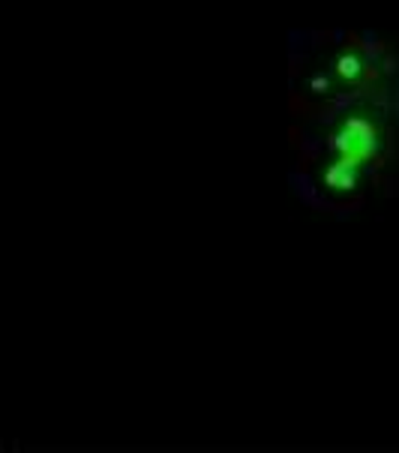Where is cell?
Returning <instances> with one entry per match:
<instances>
[{
    "instance_id": "7a4b0ae2",
    "label": "cell",
    "mask_w": 399,
    "mask_h": 453,
    "mask_svg": "<svg viewBox=\"0 0 399 453\" xmlns=\"http://www.w3.org/2000/svg\"><path fill=\"white\" fill-rule=\"evenodd\" d=\"M394 90V66L385 51L364 36H334L312 51L297 73V103L312 109V120L366 96Z\"/></svg>"
},
{
    "instance_id": "6da1fadb",
    "label": "cell",
    "mask_w": 399,
    "mask_h": 453,
    "mask_svg": "<svg viewBox=\"0 0 399 453\" xmlns=\"http://www.w3.org/2000/svg\"><path fill=\"white\" fill-rule=\"evenodd\" d=\"M396 90L366 96L316 118L312 150L303 163L316 202L345 204L364 193L394 148Z\"/></svg>"
}]
</instances>
